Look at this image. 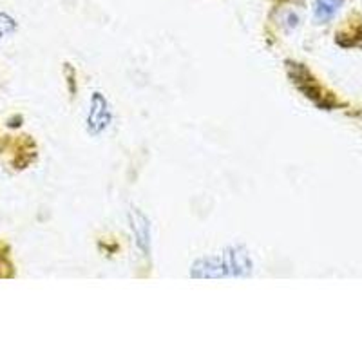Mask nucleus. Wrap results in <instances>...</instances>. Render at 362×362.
<instances>
[{
    "mask_svg": "<svg viewBox=\"0 0 362 362\" xmlns=\"http://www.w3.org/2000/svg\"><path fill=\"white\" fill-rule=\"evenodd\" d=\"M192 277H209V279H218V277H226L225 264H223V257H203V259L196 261L190 270Z\"/></svg>",
    "mask_w": 362,
    "mask_h": 362,
    "instance_id": "nucleus-4",
    "label": "nucleus"
},
{
    "mask_svg": "<svg viewBox=\"0 0 362 362\" xmlns=\"http://www.w3.org/2000/svg\"><path fill=\"white\" fill-rule=\"evenodd\" d=\"M15 29H17V22L15 18L9 17L8 13L0 11V38L8 37V35L15 33Z\"/></svg>",
    "mask_w": 362,
    "mask_h": 362,
    "instance_id": "nucleus-6",
    "label": "nucleus"
},
{
    "mask_svg": "<svg viewBox=\"0 0 362 362\" xmlns=\"http://www.w3.org/2000/svg\"><path fill=\"white\" fill-rule=\"evenodd\" d=\"M129 221H131V230L136 239V247L147 255L151 250V223L138 209H132L129 212Z\"/></svg>",
    "mask_w": 362,
    "mask_h": 362,
    "instance_id": "nucleus-3",
    "label": "nucleus"
},
{
    "mask_svg": "<svg viewBox=\"0 0 362 362\" xmlns=\"http://www.w3.org/2000/svg\"><path fill=\"white\" fill-rule=\"evenodd\" d=\"M221 257H223V264H225L226 276H238V277L250 276L252 261L247 248L243 247L226 248L225 254H223Z\"/></svg>",
    "mask_w": 362,
    "mask_h": 362,
    "instance_id": "nucleus-2",
    "label": "nucleus"
},
{
    "mask_svg": "<svg viewBox=\"0 0 362 362\" xmlns=\"http://www.w3.org/2000/svg\"><path fill=\"white\" fill-rule=\"evenodd\" d=\"M346 0H315L313 2V17L317 22H329L344 6Z\"/></svg>",
    "mask_w": 362,
    "mask_h": 362,
    "instance_id": "nucleus-5",
    "label": "nucleus"
},
{
    "mask_svg": "<svg viewBox=\"0 0 362 362\" xmlns=\"http://www.w3.org/2000/svg\"><path fill=\"white\" fill-rule=\"evenodd\" d=\"M112 119L111 107H109L107 98L102 93H95L90 98L89 115H87V132L93 136H98L109 127Z\"/></svg>",
    "mask_w": 362,
    "mask_h": 362,
    "instance_id": "nucleus-1",
    "label": "nucleus"
}]
</instances>
